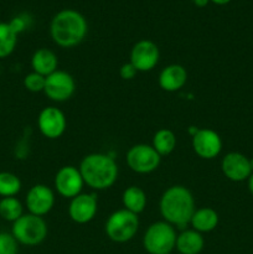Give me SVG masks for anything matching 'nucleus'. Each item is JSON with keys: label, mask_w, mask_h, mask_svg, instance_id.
<instances>
[{"label": "nucleus", "mask_w": 253, "mask_h": 254, "mask_svg": "<svg viewBox=\"0 0 253 254\" xmlns=\"http://www.w3.org/2000/svg\"><path fill=\"white\" fill-rule=\"evenodd\" d=\"M163 221L178 228L190 225L191 217L196 211L192 192L183 185L170 186L164 191L159 202Z\"/></svg>", "instance_id": "f257e3e1"}, {"label": "nucleus", "mask_w": 253, "mask_h": 254, "mask_svg": "<svg viewBox=\"0 0 253 254\" xmlns=\"http://www.w3.org/2000/svg\"><path fill=\"white\" fill-rule=\"evenodd\" d=\"M88 24L83 15L73 9L57 12L50 24L51 39L57 46L71 49L81 44L87 36Z\"/></svg>", "instance_id": "f03ea898"}, {"label": "nucleus", "mask_w": 253, "mask_h": 254, "mask_svg": "<svg viewBox=\"0 0 253 254\" xmlns=\"http://www.w3.org/2000/svg\"><path fill=\"white\" fill-rule=\"evenodd\" d=\"M78 169L84 185L97 191L112 188L119 174L116 160L102 153H92L84 156L79 163Z\"/></svg>", "instance_id": "7ed1b4c3"}, {"label": "nucleus", "mask_w": 253, "mask_h": 254, "mask_svg": "<svg viewBox=\"0 0 253 254\" xmlns=\"http://www.w3.org/2000/svg\"><path fill=\"white\" fill-rule=\"evenodd\" d=\"M49 228L44 217L32 215V213H24L17 221L12 223L11 235L19 245L35 247L39 246L46 240Z\"/></svg>", "instance_id": "20e7f679"}, {"label": "nucleus", "mask_w": 253, "mask_h": 254, "mask_svg": "<svg viewBox=\"0 0 253 254\" xmlns=\"http://www.w3.org/2000/svg\"><path fill=\"white\" fill-rule=\"evenodd\" d=\"M176 231L165 221L154 222L146 228L143 237V247L149 254H170L175 250Z\"/></svg>", "instance_id": "39448f33"}, {"label": "nucleus", "mask_w": 253, "mask_h": 254, "mask_svg": "<svg viewBox=\"0 0 253 254\" xmlns=\"http://www.w3.org/2000/svg\"><path fill=\"white\" fill-rule=\"evenodd\" d=\"M139 230V217L135 213L122 208L112 213L107 220L104 231L112 242L126 243L135 237Z\"/></svg>", "instance_id": "423d86ee"}, {"label": "nucleus", "mask_w": 253, "mask_h": 254, "mask_svg": "<svg viewBox=\"0 0 253 254\" xmlns=\"http://www.w3.org/2000/svg\"><path fill=\"white\" fill-rule=\"evenodd\" d=\"M126 161L128 168L136 174L154 173L161 163V156L149 144H135L126 151Z\"/></svg>", "instance_id": "0eeeda50"}, {"label": "nucleus", "mask_w": 253, "mask_h": 254, "mask_svg": "<svg viewBox=\"0 0 253 254\" xmlns=\"http://www.w3.org/2000/svg\"><path fill=\"white\" fill-rule=\"evenodd\" d=\"M76 91L74 78L66 71L57 69L52 74L46 77L44 93L51 101L61 103L71 98Z\"/></svg>", "instance_id": "6e6552de"}, {"label": "nucleus", "mask_w": 253, "mask_h": 254, "mask_svg": "<svg viewBox=\"0 0 253 254\" xmlns=\"http://www.w3.org/2000/svg\"><path fill=\"white\" fill-rule=\"evenodd\" d=\"M191 145L196 155L205 160H212L222 150V139L217 131L210 128L197 129L191 136Z\"/></svg>", "instance_id": "1a4fd4ad"}, {"label": "nucleus", "mask_w": 253, "mask_h": 254, "mask_svg": "<svg viewBox=\"0 0 253 254\" xmlns=\"http://www.w3.org/2000/svg\"><path fill=\"white\" fill-rule=\"evenodd\" d=\"M37 128L47 139H59L67 128V119L57 107H45L37 117Z\"/></svg>", "instance_id": "9d476101"}, {"label": "nucleus", "mask_w": 253, "mask_h": 254, "mask_svg": "<svg viewBox=\"0 0 253 254\" xmlns=\"http://www.w3.org/2000/svg\"><path fill=\"white\" fill-rule=\"evenodd\" d=\"M54 184L57 193L69 200L79 195L84 186L79 169L73 165L62 166L55 175Z\"/></svg>", "instance_id": "9b49d317"}, {"label": "nucleus", "mask_w": 253, "mask_h": 254, "mask_svg": "<svg viewBox=\"0 0 253 254\" xmlns=\"http://www.w3.org/2000/svg\"><path fill=\"white\" fill-rule=\"evenodd\" d=\"M160 60V51L155 42L140 40L130 50V64L138 72H149L156 67Z\"/></svg>", "instance_id": "f8f14e48"}, {"label": "nucleus", "mask_w": 253, "mask_h": 254, "mask_svg": "<svg viewBox=\"0 0 253 254\" xmlns=\"http://www.w3.org/2000/svg\"><path fill=\"white\" fill-rule=\"evenodd\" d=\"M98 200L94 193L81 192L76 197L71 198L68 206V216L77 225L89 223L97 215Z\"/></svg>", "instance_id": "ddd939ff"}, {"label": "nucleus", "mask_w": 253, "mask_h": 254, "mask_svg": "<svg viewBox=\"0 0 253 254\" xmlns=\"http://www.w3.org/2000/svg\"><path fill=\"white\" fill-rule=\"evenodd\" d=\"M29 213L44 217L54 208L55 205V193L49 186L44 184H37L30 188L27 191L26 198H25Z\"/></svg>", "instance_id": "4468645a"}, {"label": "nucleus", "mask_w": 253, "mask_h": 254, "mask_svg": "<svg viewBox=\"0 0 253 254\" xmlns=\"http://www.w3.org/2000/svg\"><path fill=\"white\" fill-rule=\"evenodd\" d=\"M221 170H222L223 175L233 183L248 180L252 174L250 159L243 154L236 153V151L228 153L223 156L222 161H221Z\"/></svg>", "instance_id": "2eb2a0df"}, {"label": "nucleus", "mask_w": 253, "mask_h": 254, "mask_svg": "<svg viewBox=\"0 0 253 254\" xmlns=\"http://www.w3.org/2000/svg\"><path fill=\"white\" fill-rule=\"evenodd\" d=\"M158 82L163 91L178 92L188 82V71L181 64H171L161 69Z\"/></svg>", "instance_id": "dca6fc26"}, {"label": "nucleus", "mask_w": 253, "mask_h": 254, "mask_svg": "<svg viewBox=\"0 0 253 254\" xmlns=\"http://www.w3.org/2000/svg\"><path fill=\"white\" fill-rule=\"evenodd\" d=\"M31 67L34 72L47 77L59 69V59L54 51L42 47L36 50L32 55Z\"/></svg>", "instance_id": "f3484780"}, {"label": "nucleus", "mask_w": 253, "mask_h": 254, "mask_svg": "<svg viewBox=\"0 0 253 254\" xmlns=\"http://www.w3.org/2000/svg\"><path fill=\"white\" fill-rule=\"evenodd\" d=\"M205 247L202 233L195 230H184L176 237L178 253L180 254H200Z\"/></svg>", "instance_id": "a211bd4d"}, {"label": "nucleus", "mask_w": 253, "mask_h": 254, "mask_svg": "<svg viewBox=\"0 0 253 254\" xmlns=\"http://www.w3.org/2000/svg\"><path fill=\"white\" fill-rule=\"evenodd\" d=\"M218 213L216 210L211 207H201L196 208L191 217L190 225L191 228L200 233H208L212 232L218 225Z\"/></svg>", "instance_id": "6ab92c4d"}, {"label": "nucleus", "mask_w": 253, "mask_h": 254, "mask_svg": "<svg viewBox=\"0 0 253 254\" xmlns=\"http://www.w3.org/2000/svg\"><path fill=\"white\" fill-rule=\"evenodd\" d=\"M122 202H123V208L135 213V215H139L145 210L148 198H146L145 191L141 188L129 186L123 191Z\"/></svg>", "instance_id": "aec40b11"}, {"label": "nucleus", "mask_w": 253, "mask_h": 254, "mask_svg": "<svg viewBox=\"0 0 253 254\" xmlns=\"http://www.w3.org/2000/svg\"><path fill=\"white\" fill-rule=\"evenodd\" d=\"M176 144H178V139H176L175 133L170 129H159L153 136V143L151 146L156 150V153L163 158V156H168L175 150Z\"/></svg>", "instance_id": "412c9836"}, {"label": "nucleus", "mask_w": 253, "mask_h": 254, "mask_svg": "<svg viewBox=\"0 0 253 254\" xmlns=\"http://www.w3.org/2000/svg\"><path fill=\"white\" fill-rule=\"evenodd\" d=\"M24 215V206L19 198L14 197H1L0 200V217L7 222H12L19 220Z\"/></svg>", "instance_id": "4be33fe9"}, {"label": "nucleus", "mask_w": 253, "mask_h": 254, "mask_svg": "<svg viewBox=\"0 0 253 254\" xmlns=\"http://www.w3.org/2000/svg\"><path fill=\"white\" fill-rule=\"evenodd\" d=\"M17 44V35L9 22H0V59H6L14 52Z\"/></svg>", "instance_id": "5701e85b"}, {"label": "nucleus", "mask_w": 253, "mask_h": 254, "mask_svg": "<svg viewBox=\"0 0 253 254\" xmlns=\"http://www.w3.org/2000/svg\"><path fill=\"white\" fill-rule=\"evenodd\" d=\"M21 190V180L15 174L9 171L0 173V196L1 197H14Z\"/></svg>", "instance_id": "b1692460"}, {"label": "nucleus", "mask_w": 253, "mask_h": 254, "mask_svg": "<svg viewBox=\"0 0 253 254\" xmlns=\"http://www.w3.org/2000/svg\"><path fill=\"white\" fill-rule=\"evenodd\" d=\"M45 83H46V77L36 73V72H30L29 74L24 77V87L29 92L32 93H40L44 92Z\"/></svg>", "instance_id": "393cba45"}, {"label": "nucleus", "mask_w": 253, "mask_h": 254, "mask_svg": "<svg viewBox=\"0 0 253 254\" xmlns=\"http://www.w3.org/2000/svg\"><path fill=\"white\" fill-rule=\"evenodd\" d=\"M19 243L11 233L0 232V254H17Z\"/></svg>", "instance_id": "a878e982"}, {"label": "nucleus", "mask_w": 253, "mask_h": 254, "mask_svg": "<svg viewBox=\"0 0 253 254\" xmlns=\"http://www.w3.org/2000/svg\"><path fill=\"white\" fill-rule=\"evenodd\" d=\"M9 25L11 26V29L14 30L15 34L19 35V34H21V32H24L25 30L29 27L30 19L26 14L17 15V16L12 17V19L10 20Z\"/></svg>", "instance_id": "bb28decb"}, {"label": "nucleus", "mask_w": 253, "mask_h": 254, "mask_svg": "<svg viewBox=\"0 0 253 254\" xmlns=\"http://www.w3.org/2000/svg\"><path fill=\"white\" fill-rule=\"evenodd\" d=\"M136 73H138V71H136V68L130 62H126L119 68V76L124 81H131L136 76Z\"/></svg>", "instance_id": "cd10ccee"}, {"label": "nucleus", "mask_w": 253, "mask_h": 254, "mask_svg": "<svg viewBox=\"0 0 253 254\" xmlns=\"http://www.w3.org/2000/svg\"><path fill=\"white\" fill-rule=\"evenodd\" d=\"M192 1H193V4L196 5V6L203 7V6H206L208 2H210V0H192Z\"/></svg>", "instance_id": "c85d7f7f"}, {"label": "nucleus", "mask_w": 253, "mask_h": 254, "mask_svg": "<svg viewBox=\"0 0 253 254\" xmlns=\"http://www.w3.org/2000/svg\"><path fill=\"white\" fill-rule=\"evenodd\" d=\"M211 2H213V4L216 5H226L228 4V2H231L232 0H210Z\"/></svg>", "instance_id": "c756f323"}, {"label": "nucleus", "mask_w": 253, "mask_h": 254, "mask_svg": "<svg viewBox=\"0 0 253 254\" xmlns=\"http://www.w3.org/2000/svg\"><path fill=\"white\" fill-rule=\"evenodd\" d=\"M248 189H250V192L253 195V174H251V176L248 178Z\"/></svg>", "instance_id": "7c9ffc66"}, {"label": "nucleus", "mask_w": 253, "mask_h": 254, "mask_svg": "<svg viewBox=\"0 0 253 254\" xmlns=\"http://www.w3.org/2000/svg\"><path fill=\"white\" fill-rule=\"evenodd\" d=\"M250 164H251V170H252V174H253V158L250 159Z\"/></svg>", "instance_id": "2f4dec72"}, {"label": "nucleus", "mask_w": 253, "mask_h": 254, "mask_svg": "<svg viewBox=\"0 0 253 254\" xmlns=\"http://www.w3.org/2000/svg\"><path fill=\"white\" fill-rule=\"evenodd\" d=\"M178 254H180V253H178Z\"/></svg>", "instance_id": "473e14b6"}]
</instances>
